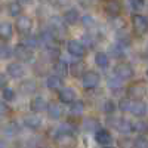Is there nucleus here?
I'll use <instances>...</instances> for the list:
<instances>
[{
	"label": "nucleus",
	"instance_id": "41",
	"mask_svg": "<svg viewBox=\"0 0 148 148\" xmlns=\"http://www.w3.org/2000/svg\"><path fill=\"white\" fill-rule=\"evenodd\" d=\"M120 84H121V80L116 76L114 79H110L108 80V86L111 89H120Z\"/></svg>",
	"mask_w": 148,
	"mask_h": 148
},
{
	"label": "nucleus",
	"instance_id": "25",
	"mask_svg": "<svg viewBox=\"0 0 148 148\" xmlns=\"http://www.w3.org/2000/svg\"><path fill=\"white\" fill-rule=\"evenodd\" d=\"M108 55H111V58H121L125 55V51H123V46L119 45V43H114V45H110L108 46Z\"/></svg>",
	"mask_w": 148,
	"mask_h": 148
},
{
	"label": "nucleus",
	"instance_id": "18",
	"mask_svg": "<svg viewBox=\"0 0 148 148\" xmlns=\"http://www.w3.org/2000/svg\"><path fill=\"white\" fill-rule=\"evenodd\" d=\"M53 71H55L56 76L65 77L67 74H68V65H67V62H65V61H62V59H56L55 62H53Z\"/></svg>",
	"mask_w": 148,
	"mask_h": 148
},
{
	"label": "nucleus",
	"instance_id": "24",
	"mask_svg": "<svg viewBox=\"0 0 148 148\" xmlns=\"http://www.w3.org/2000/svg\"><path fill=\"white\" fill-rule=\"evenodd\" d=\"M70 68H71V74H73L74 77H83L84 74L88 73V71H86V64L83 62V61H79V62H74V64H73Z\"/></svg>",
	"mask_w": 148,
	"mask_h": 148
},
{
	"label": "nucleus",
	"instance_id": "33",
	"mask_svg": "<svg viewBox=\"0 0 148 148\" xmlns=\"http://www.w3.org/2000/svg\"><path fill=\"white\" fill-rule=\"evenodd\" d=\"M133 130H136V132H139V133L147 132V130H148V123H147V121H142V120L135 121V123H133Z\"/></svg>",
	"mask_w": 148,
	"mask_h": 148
},
{
	"label": "nucleus",
	"instance_id": "39",
	"mask_svg": "<svg viewBox=\"0 0 148 148\" xmlns=\"http://www.w3.org/2000/svg\"><path fill=\"white\" fill-rule=\"evenodd\" d=\"M58 132L73 135V133H74V126H71L70 123H64V125H61V126H59V130H58Z\"/></svg>",
	"mask_w": 148,
	"mask_h": 148
},
{
	"label": "nucleus",
	"instance_id": "37",
	"mask_svg": "<svg viewBox=\"0 0 148 148\" xmlns=\"http://www.w3.org/2000/svg\"><path fill=\"white\" fill-rule=\"evenodd\" d=\"M133 148H148L147 138H144V136L136 138V139H135V142H133Z\"/></svg>",
	"mask_w": 148,
	"mask_h": 148
},
{
	"label": "nucleus",
	"instance_id": "38",
	"mask_svg": "<svg viewBox=\"0 0 148 148\" xmlns=\"http://www.w3.org/2000/svg\"><path fill=\"white\" fill-rule=\"evenodd\" d=\"M132 102H133V101H130L129 98H123V99L120 101V104H119V107H120L121 111H130Z\"/></svg>",
	"mask_w": 148,
	"mask_h": 148
},
{
	"label": "nucleus",
	"instance_id": "15",
	"mask_svg": "<svg viewBox=\"0 0 148 148\" xmlns=\"http://www.w3.org/2000/svg\"><path fill=\"white\" fill-rule=\"evenodd\" d=\"M24 125H25L28 129H39L42 126V119L39 116H36V114H30V116H25L24 117Z\"/></svg>",
	"mask_w": 148,
	"mask_h": 148
},
{
	"label": "nucleus",
	"instance_id": "11",
	"mask_svg": "<svg viewBox=\"0 0 148 148\" xmlns=\"http://www.w3.org/2000/svg\"><path fill=\"white\" fill-rule=\"evenodd\" d=\"M105 12L111 18H116L121 12V5L117 2V0H108V2L105 3Z\"/></svg>",
	"mask_w": 148,
	"mask_h": 148
},
{
	"label": "nucleus",
	"instance_id": "23",
	"mask_svg": "<svg viewBox=\"0 0 148 148\" xmlns=\"http://www.w3.org/2000/svg\"><path fill=\"white\" fill-rule=\"evenodd\" d=\"M47 114L52 120H58V119H61V116H62V107L51 102L47 105Z\"/></svg>",
	"mask_w": 148,
	"mask_h": 148
},
{
	"label": "nucleus",
	"instance_id": "47",
	"mask_svg": "<svg viewBox=\"0 0 148 148\" xmlns=\"http://www.w3.org/2000/svg\"><path fill=\"white\" fill-rule=\"evenodd\" d=\"M18 3H21V5H25V3H30L31 0H16Z\"/></svg>",
	"mask_w": 148,
	"mask_h": 148
},
{
	"label": "nucleus",
	"instance_id": "36",
	"mask_svg": "<svg viewBox=\"0 0 148 148\" xmlns=\"http://www.w3.org/2000/svg\"><path fill=\"white\" fill-rule=\"evenodd\" d=\"M3 98L5 101H14L15 99V90L10 89V88H3Z\"/></svg>",
	"mask_w": 148,
	"mask_h": 148
},
{
	"label": "nucleus",
	"instance_id": "1",
	"mask_svg": "<svg viewBox=\"0 0 148 148\" xmlns=\"http://www.w3.org/2000/svg\"><path fill=\"white\" fill-rule=\"evenodd\" d=\"M14 52H15V56L19 61H22V62H30V61L33 59V49L28 47V46H25L24 43L15 46Z\"/></svg>",
	"mask_w": 148,
	"mask_h": 148
},
{
	"label": "nucleus",
	"instance_id": "30",
	"mask_svg": "<svg viewBox=\"0 0 148 148\" xmlns=\"http://www.w3.org/2000/svg\"><path fill=\"white\" fill-rule=\"evenodd\" d=\"M117 43L119 45H125V46H129L130 45V37H129V34L126 33V31H123V30H120V31H117Z\"/></svg>",
	"mask_w": 148,
	"mask_h": 148
},
{
	"label": "nucleus",
	"instance_id": "22",
	"mask_svg": "<svg viewBox=\"0 0 148 148\" xmlns=\"http://www.w3.org/2000/svg\"><path fill=\"white\" fill-rule=\"evenodd\" d=\"M55 141H56L61 147H71V145L74 144L73 135H70V133H61V132H58Z\"/></svg>",
	"mask_w": 148,
	"mask_h": 148
},
{
	"label": "nucleus",
	"instance_id": "13",
	"mask_svg": "<svg viewBox=\"0 0 148 148\" xmlns=\"http://www.w3.org/2000/svg\"><path fill=\"white\" fill-rule=\"evenodd\" d=\"M114 127L120 132V133H129L133 130V123H130L126 119H117L114 121Z\"/></svg>",
	"mask_w": 148,
	"mask_h": 148
},
{
	"label": "nucleus",
	"instance_id": "49",
	"mask_svg": "<svg viewBox=\"0 0 148 148\" xmlns=\"http://www.w3.org/2000/svg\"><path fill=\"white\" fill-rule=\"evenodd\" d=\"M102 148H114V147H110V145H104Z\"/></svg>",
	"mask_w": 148,
	"mask_h": 148
},
{
	"label": "nucleus",
	"instance_id": "42",
	"mask_svg": "<svg viewBox=\"0 0 148 148\" xmlns=\"http://www.w3.org/2000/svg\"><path fill=\"white\" fill-rule=\"evenodd\" d=\"M114 110H116V105H114L113 101H105V104H104V111H105L107 114H113Z\"/></svg>",
	"mask_w": 148,
	"mask_h": 148
},
{
	"label": "nucleus",
	"instance_id": "32",
	"mask_svg": "<svg viewBox=\"0 0 148 148\" xmlns=\"http://www.w3.org/2000/svg\"><path fill=\"white\" fill-rule=\"evenodd\" d=\"M84 129L86 130H98L99 129V121L96 119H88L84 121Z\"/></svg>",
	"mask_w": 148,
	"mask_h": 148
},
{
	"label": "nucleus",
	"instance_id": "26",
	"mask_svg": "<svg viewBox=\"0 0 148 148\" xmlns=\"http://www.w3.org/2000/svg\"><path fill=\"white\" fill-rule=\"evenodd\" d=\"M79 12L76 9H68L65 14H64V21L68 24V25H74L77 21H79Z\"/></svg>",
	"mask_w": 148,
	"mask_h": 148
},
{
	"label": "nucleus",
	"instance_id": "27",
	"mask_svg": "<svg viewBox=\"0 0 148 148\" xmlns=\"http://www.w3.org/2000/svg\"><path fill=\"white\" fill-rule=\"evenodd\" d=\"M95 62L99 68H107L108 64H110V58H108V53H104V52H99L95 55Z\"/></svg>",
	"mask_w": 148,
	"mask_h": 148
},
{
	"label": "nucleus",
	"instance_id": "50",
	"mask_svg": "<svg viewBox=\"0 0 148 148\" xmlns=\"http://www.w3.org/2000/svg\"><path fill=\"white\" fill-rule=\"evenodd\" d=\"M147 77H148V68H147Z\"/></svg>",
	"mask_w": 148,
	"mask_h": 148
},
{
	"label": "nucleus",
	"instance_id": "17",
	"mask_svg": "<svg viewBox=\"0 0 148 148\" xmlns=\"http://www.w3.org/2000/svg\"><path fill=\"white\" fill-rule=\"evenodd\" d=\"M12 34H14V28L9 22H0V40L8 42L12 39Z\"/></svg>",
	"mask_w": 148,
	"mask_h": 148
},
{
	"label": "nucleus",
	"instance_id": "16",
	"mask_svg": "<svg viewBox=\"0 0 148 148\" xmlns=\"http://www.w3.org/2000/svg\"><path fill=\"white\" fill-rule=\"evenodd\" d=\"M30 108L34 111V113H40V111H43V110H47V104H46L43 96H36L30 102Z\"/></svg>",
	"mask_w": 148,
	"mask_h": 148
},
{
	"label": "nucleus",
	"instance_id": "40",
	"mask_svg": "<svg viewBox=\"0 0 148 148\" xmlns=\"http://www.w3.org/2000/svg\"><path fill=\"white\" fill-rule=\"evenodd\" d=\"M129 3L135 10H141L145 6V0H129Z\"/></svg>",
	"mask_w": 148,
	"mask_h": 148
},
{
	"label": "nucleus",
	"instance_id": "8",
	"mask_svg": "<svg viewBox=\"0 0 148 148\" xmlns=\"http://www.w3.org/2000/svg\"><path fill=\"white\" fill-rule=\"evenodd\" d=\"M49 24H51V28L55 34H64L65 33V21L64 18H59V16H52L51 21H49Z\"/></svg>",
	"mask_w": 148,
	"mask_h": 148
},
{
	"label": "nucleus",
	"instance_id": "43",
	"mask_svg": "<svg viewBox=\"0 0 148 148\" xmlns=\"http://www.w3.org/2000/svg\"><path fill=\"white\" fill-rule=\"evenodd\" d=\"M114 25H116L117 31H120V30H123V28H125V25H126V24H125V21H123V19H120L119 16H116V18H114Z\"/></svg>",
	"mask_w": 148,
	"mask_h": 148
},
{
	"label": "nucleus",
	"instance_id": "21",
	"mask_svg": "<svg viewBox=\"0 0 148 148\" xmlns=\"http://www.w3.org/2000/svg\"><path fill=\"white\" fill-rule=\"evenodd\" d=\"M37 89V84L34 80L31 79H27V80H24L21 84H19V90L24 93V95H28V93H34Z\"/></svg>",
	"mask_w": 148,
	"mask_h": 148
},
{
	"label": "nucleus",
	"instance_id": "3",
	"mask_svg": "<svg viewBox=\"0 0 148 148\" xmlns=\"http://www.w3.org/2000/svg\"><path fill=\"white\" fill-rule=\"evenodd\" d=\"M132 24H133V28L138 34H144L148 31V19L144 15L139 14H135L132 16Z\"/></svg>",
	"mask_w": 148,
	"mask_h": 148
},
{
	"label": "nucleus",
	"instance_id": "12",
	"mask_svg": "<svg viewBox=\"0 0 148 148\" xmlns=\"http://www.w3.org/2000/svg\"><path fill=\"white\" fill-rule=\"evenodd\" d=\"M58 98H59L61 102L71 104V102L76 101V93H74V90L70 89V88H62L59 90V93H58Z\"/></svg>",
	"mask_w": 148,
	"mask_h": 148
},
{
	"label": "nucleus",
	"instance_id": "34",
	"mask_svg": "<svg viewBox=\"0 0 148 148\" xmlns=\"http://www.w3.org/2000/svg\"><path fill=\"white\" fill-rule=\"evenodd\" d=\"M46 53H47V56L51 58V59L56 61V59L59 58V49H58L56 46H49V47L46 49Z\"/></svg>",
	"mask_w": 148,
	"mask_h": 148
},
{
	"label": "nucleus",
	"instance_id": "9",
	"mask_svg": "<svg viewBox=\"0 0 148 148\" xmlns=\"http://www.w3.org/2000/svg\"><path fill=\"white\" fill-rule=\"evenodd\" d=\"M95 141L101 145H110L111 141H113V136L107 129H98L95 132Z\"/></svg>",
	"mask_w": 148,
	"mask_h": 148
},
{
	"label": "nucleus",
	"instance_id": "19",
	"mask_svg": "<svg viewBox=\"0 0 148 148\" xmlns=\"http://www.w3.org/2000/svg\"><path fill=\"white\" fill-rule=\"evenodd\" d=\"M130 113L135 117H142L147 113V105L144 102H141V101H133L132 107H130Z\"/></svg>",
	"mask_w": 148,
	"mask_h": 148
},
{
	"label": "nucleus",
	"instance_id": "35",
	"mask_svg": "<svg viewBox=\"0 0 148 148\" xmlns=\"http://www.w3.org/2000/svg\"><path fill=\"white\" fill-rule=\"evenodd\" d=\"M82 24H83L84 28H92V27H95V19L90 15H83L82 16Z\"/></svg>",
	"mask_w": 148,
	"mask_h": 148
},
{
	"label": "nucleus",
	"instance_id": "44",
	"mask_svg": "<svg viewBox=\"0 0 148 148\" xmlns=\"http://www.w3.org/2000/svg\"><path fill=\"white\" fill-rule=\"evenodd\" d=\"M18 132V127L15 126V123H9V125L6 126V133L9 135H15Z\"/></svg>",
	"mask_w": 148,
	"mask_h": 148
},
{
	"label": "nucleus",
	"instance_id": "31",
	"mask_svg": "<svg viewBox=\"0 0 148 148\" xmlns=\"http://www.w3.org/2000/svg\"><path fill=\"white\" fill-rule=\"evenodd\" d=\"M22 43L25 45V46H28V47H31V49H34V47L39 46L40 39H39V37H36V36H27L25 39L22 40Z\"/></svg>",
	"mask_w": 148,
	"mask_h": 148
},
{
	"label": "nucleus",
	"instance_id": "6",
	"mask_svg": "<svg viewBox=\"0 0 148 148\" xmlns=\"http://www.w3.org/2000/svg\"><path fill=\"white\" fill-rule=\"evenodd\" d=\"M8 74L14 79H21V77H24V74H25V68H24V65L19 64V62H10L8 65Z\"/></svg>",
	"mask_w": 148,
	"mask_h": 148
},
{
	"label": "nucleus",
	"instance_id": "14",
	"mask_svg": "<svg viewBox=\"0 0 148 148\" xmlns=\"http://www.w3.org/2000/svg\"><path fill=\"white\" fill-rule=\"evenodd\" d=\"M55 37H56V34H55L52 30H45V31L40 33L39 39H40V43H43L46 47H49V46H53Z\"/></svg>",
	"mask_w": 148,
	"mask_h": 148
},
{
	"label": "nucleus",
	"instance_id": "45",
	"mask_svg": "<svg viewBox=\"0 0 148 148\" xmlns=\"http://www.w3.org/2000/svg\"><path fill=\"white\" fill-rule=\"evenodd\" d=\"M9 113V107L6 105V102H0V116H5Z\"/></svg>",
	"mask_w": 148,
	"mask_h": 148
},
{
	"label": "nucleus",
	"instance_id": "10",
	"mask_svg": "<svg viewBox=\"0 0 148 148\" xmlns=\"http://www.w3.org/2000/svg\"><path fill=\"white\" fill-rule=\"evenodd\" d=\"M33 27V22H31V18L28 16H19L16 19V30L22 34H28L30 30Z\"/></svg>",
	"mask_w": 148,
	"mask_h": 148
},
{
	"label": "nucleus",
	"instance_id": "2",
	"mask_svg": "<svg viewBox=\"0 0 148 148\" xmlns=\"http://www.w3.org/2000/svg\"><path fill=\"white\" fill-rule=\"evenodd\" d=\"M83 80V88L84 89H95L98 84H99V74L96 71H88L82 77Z\"/></svg>",
	"mask_w": 148,
	"mask_h": 148
},
{
	"label": "nucleus",
	"instance_id": "5",
	"mask_svg": "<svg viewBox=\"0 0 148 148\" xmlns=\"http://www.w3.org/2000/svg\"><path fill=\"white\" fill-rule=\"evenodd\" d=\"M114 74L120 80H129L133 77V70L129 64H119L114 68Z\"/></svg>",
	"mask_w": 148,
	"mask_h": 148
},
{
	"label": "nucleus",
	"instance_id": "48",
	"mask_svg": "<svg viewBox=\"0 0 148 148\" xmlns=\"http://www.w3.org/2000/svg\"><path fill=\"white\" fill-rule=\"evenodd\" d=\"M0 148H8L6 144H5V141H0Z\"/></svg>",
	"mask_w": 148,
	"mask_h": 148
},
{
	"label": "nucleus",
	"instance_id": "7",
	"mask_svg": "<svg viewBox=\"0 0 148 148\" xmlns=\"http://www.w3.org/2000/svg\"><path fill=\"white\" fill-rule=\"evenodd\" d=\"M145 86H144V83H135V84H132V86H129V90H127V93H129V96L130 98H133V99H136V101H139L141 98L145 95Z\"/></svg>",
	"mask_w": 148,
	"mask_h": 148
},
{
	"label": "nucleus",
	"instance_id": "20",
	"mask_svg": "<svg viewBox=\"0 0 148 148\" xmlns=\"http://www.w3.org/2000/svg\"><path fill=\"white\" fill-rule=\"evenodd\" d=\"M46 84H47V88L52 89V90H61L62 89V79H61L59 76H56V74H53V76L47 77Z\"/></svg>",
	"mask_w": 148,
	"mask_h": 148
},
{
	"label": "nucleus",
	"instance_id": "51",
	"mask_svg": "<svg viewBox=\"0 0 148 148\" xmlns=\"http://www.w3.org/2000/svg\"><path fill=\"white\" fill-rule=\"evenodd\" d=\"M40 148H49V147H40Z\"/></svg>",
	"mask_w": 148,
	"mask_h": 148
},
{
	"label": "nucleus",
	"instance_id": "28",
	"mask_svg": "<svg viewBox=\"0 0 148 148\" xmlns=\"http://www.w3.org/2000/svg\"><path fill=\"white\" fill-rule=\"evenodd\" d=\"M83 111H84V104L82 101H74L70 104V113L73 116H80L83 114Z\"/></svg>",
	"mask_w": 148,
	"mask_h": 148
},
{
	"label": "nucleus",
	"instance_id": "4",
	"mask_svg": "<svg viewBox=\"0 0 148 148\" xmlns=\"http://www.w3.org/2000/svg\"><path fill=\"white\" fill-rule=\"evenodd\" d=\"M67 49H68V53L73 55V56H76V58H83L84 53H86V47H84L83 43L79 42V40H71V42H68Z\"/></svg>",
	"mask_w": 148,
	"mask_h": 148
},
{
	"label": "nucleus",
	"instance_id": "46",
	"mask_svg": "<svg viewBox=\"0 0 148 148\" xmlns=\"http://www.w3.org/2000/svg\"><path fill=\"white\" fill-rule=\"evenodd\" d=\"M6 83H8V80H6V77H5V74L0 73V88H5Z\"/></svg>",
	"mask_w": 148,
	"mask_h": 148
},
{
	"label": "nucleus",
	"instance_id": "29",
	"mask_svg": "<svg viewBox=\"0 0 148 148\" xmlns=\"http://www.w3.org/2000/svg\"><path fill=\"white\" fill-rule=\"evenodd\" d=\"M8 10H9V15L10 16H19L21 12H22V6H21V3H18L16 0H15V2H10L9 3Z\"/></svg>",
	"mask_w": 148,
	"mask_h": 148
}]
</instances>
